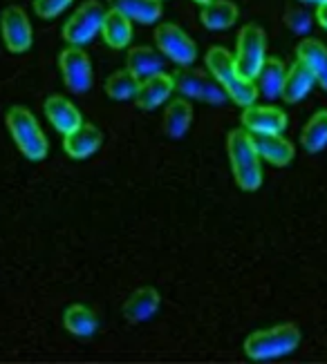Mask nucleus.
<instances>
[{
  "label": "nucleus",
  "instance_id": "nucleus-2",
  "mask_svg": "<svg viewBox=\"0 0 327 364\" xmlns=\"http://www.w3.org/2000/svg\"><path fill=\"white\" fill-rule=\"evenodd\" d=\"M207 70L215 76V81L224 87L231 101L246 107L256 103L258 99V87L251 78L242 76V72L236 65V58L224 47H211L207 52Z\"/></svg>",
  "mask_w": 327,
  "mask_h": 364
},
{
  "label": "nucleus",
  "instance_id": "nucleus-6",
  "mask_svg": "<svg viewBox=\"0 0 327 364\" xmlns=\"http://www.w3.org/2000/svg\"><path fill=\"white\" fill-rule=\"evenodd\" d=\"M236 65L242 72V76L256 81V76L267 60V34L256 23H246L238 34V47H236Z\"/></svg>",
  "mask_w": 327,
  "mask_h": 364
},
{
  "label": "nucleus",
  "instance_id": "nucleus-23",
  "mask_svg": "<svg viewBox=\"0 0 327 364\" xmlns=\"http://www.w3.org/2000/svg\"><path fill=\"white\" fill-rule=\"evenodd\" d=\"M240 9L231 0H211V3L202 5L199 18L209 29H229L233 23L238 21Z\"/></svg>",
  "mask_w": 327,
  "mask_h": 364
},
{
  "label": "nucleus",
  "instance_id": "nucleus-7",
  "mask_svg": "<svg viewBox=\"0 0 327 364\" xmlns=\"http://www.w3.org/2000/svg\"><path fill=\"white\" fill-rule=\"evenodd\" d=\"M103 16L105 9L99 0H85L83 5L76 7L63 25V38L68 41V45L83 47L85 43H90L101 31Z\"/></svg>",
  "mask_w": 327,
  "mask_h": 364
},
{
  "label": "nucleus",
  "instance_id": "nucleus-19",
  "mask_svg": "<svg viewBox=\"0 0 327 364\" xmlns=\"http://www.w3.org/2000/svg\"><path fill=\"white\" fill-rule=\"evenodd\" d=\"M193 123V105L186 97L170 99L164 109V132L170 139H180L189 132Z\"/></svg>",
  "mask_w": 327,
  "mask_h": 364
},
{
  "label": "nucleus",
  "instance_id": "nucleus-22",
  "mask_svg": "<svg viewBox=\"0 0 327 364\" xmlns=\"http://www.w3.org/2000/svg\"><path fill=\"white\" fill-rule=\"evenodd\" d=\"M296 58L307 63V68L316 76V83H321V87L327 92V47L316 38H305L299 43Z\"/></svg>",
  "mask_w": 327,
  "mask_h": 364
},
{
  "label": "nucleus",
  "instance_id": "nucleus-25",
  "mask_svg": "<svg viewBox=\"0 0 327 364\" xmlns=\"http://www.w3.org/2000/svg\"><path fill=\"white\" fill-rule=\"evenodd\" d=\"M110 7L144 25L157 23L162 16V0H110Z\"/></svg>",
  "mask_w": 327,
  "mask_h": 364
},
{
  "label": "nucleus",
  "instance_id": "nucleus-8",
  "mask_svg": "<svg viewBox=\"0 0 327 364\" xmlns=\"http://www.w3.org/2000/svg\"><path fill=\"white\" fill-rule=\"evenodd\" d=\"M155 43H157V50L180 68L193 65L197 58L195 41L175 23H160L155 27Z\"/></svg>",
  "mask_w": 327,
  "mask_h": 364
},
{
  "label": "nucleus",
  "instance_id": "nucleus-24",
  "mask_svg": "<svg viewBox=\"0 0 327 364\" xmlns=\"http://www.w3.org/2000/svg\"><path fill=\"white\" fill-rule=\"evenodd\" d=\"M63 324L72 336L90 338L97 333L99 318H97V313L88 309L85 304H70L63 313Z\"/></svg>",
  "mask_w": 327,
  "mask_h": 364
},
{
  "label": "nucleus",
  "instance_id": "nucleus-5",
  "mask_svg": "<svg viewBox=\"0 0 327 364\" xmlns=\"http://www.w3.org/2000/svg\"><path fill=\"white\" fill-rule=\"evenodd\" d=\"M170 76H173L175 92H180V97L197 99L209 105H224L229 101V94L215 81V76L211 72L193 70L191 65H186L175 70Z\"/></svg>",
  "mask_w": 327,
  "mask_h": 364
},
{
  "label": "nucleus",
  "instance_id": "nucleus-13",
  "mask_svg": "<svg viewBox=\"0 0 327 364\" xmlns=\"http://www.w3.org/2000/svg\"><path fill=\"white\" fill-rule=\"evenodd\" d=\"M173 92H175L173 76L160 72V74H152V76L139 81L135 103L139 109H155V107H160L164 101H168Z\"/></svg>",
  "mask_w": 327,
  "mask_h": 364
},
{
  "label": "nucleus",
  "instance_id": "nucleus-15",
  "mask_svg": "<svg viewBox=\"0 0 327 364\" xmlns=\"http://www.w3.org/2000/svg\"><path fill=\"white\" fill-rule=\"evenodd\" d=\"M43 107H45V117H48V121L61 134H68L83 123L76 105L68 97H61V94H52V97L45 99Z\"/></svg>",
  "mask_w": 327,
  "mask_h": 364
},
{
  "label": "nucleus",
  "instance_id": "nucleus-16",
  "mask_svg": "<svg viewBox=\"0 0 327 364\" xmlns=\"http://www.w3.org/2000/svg\"><path fill=\"white\" fill-rule=\"evenodd\" d=\"M316 85V76L307 68V63L296 58L291 63V68L287 70V76H285V85H283V97L287 103H299L303 101L307 94L314 90Z\"/></svg>",
  "mask_w": 327,
  "mask_h": 364
},
{
  "label": "nucleus",
  "instance_id": "nucleus-3",
  "mask_svg": "<svg viewBox=\"0 0 327 364\" xmlns=\"http://www.w3.org/2000/svg\"><path fill=\"white\" fill-rule=\"evenodd\" d=\"M301 340H303L301 328L291 322H283V324L249 333L244 340V353L249 360H256V362L276 360L299 349Z\"/></svg>",
  "mask_w": 327,
  "mask_h": 364
},
{
  "label": "nucleus",
  "instance_id": "nucleus-28",
  "mask_svg": "<svg viewBox=\"0 0 327 364\" xmlns=\"http://www.w3.org/2000/svg\"><path fill=\"white\" fill-rule=\"evenodd\" d=\"M285 25L291 31H296V34H307L311 25H314V21H311V14L307 9H303L299 5H291L285 11Z\"/></svg>",
  "mask_w": 327,
  "mask_h": 364
},
{
  "label": "nucleus",
  "instance_id": "nucleus-10",
  "mask_svg": "<svg viewBox=\"0 0 327 364\" xmlns=\"http://www.w3.org/2000/svg\"><path fill=\"white\" fill-rule=\"evenodd\" d=\"M58 68L63 74L66 85L76 92L83 94L92 85V60L83 52V47L79 45H68L63 52L58 54Z\"/></svg>",
  "mask_w": 327,
  "mask_h": 364
},
{
  "label": "nucleus",
  "instance_id": "nucleus-21",
  "mask_svg": "<svg viewBox=\"0 0 327 364\" xmlns=\"http://www.w3.org/2000/svg\"><path fill=\"white\" fill-rule=\"evenodd\" d=\"M101 36L108 45L115 47V50H123V47H128V43L133 38V21L126 14H121L110 7L103 16Z\"/></svg>",
  "mask_w": 327,
  "mask_h": 364
},
{
  "label": "nucleus",
  "instance_id": "nucleus-20",
  "mask_svg": "<svg viewBox=\"0 0 327 364\" xmlns=\"http://www.w3.org/2000/svg\"><path fill=\"white\" fill-rule=\"evenodd\" d=\"M285 76H287V68L280 58H267L262 63V68L256 76V87L262 94L264 99H278L283 94V85H285Z\"/></svg>",
  "mask_w": 327,
  "mask_h": 364
},
{
  "label": "nucleus",
  "instance_id": "nucleus-14",
  "mask_svg": "<svg viewBox=\"0 0 327 364\" xmlns=\"http://www.w3.org/2000/svg\"><path fill=\"white\" fill-rule=\"evenodd\" d=\"M160 304H162L160 291L152 287H142V289L133 291L130 297L123 302L121 315H123V320L139 324V322L150 320L152 315L160 311Z\"/></svg>",
  "mask_w": 327,
  "mask_h": 364
},
{
  "label": "nucleus",
  "instance_id": "nucleus-29",
  "mask_svg": "<svg viewBox=\"0 0 327 364\" xmlns=\"http://www.w3.org/2000/svg\"><path fill=\"white\" fill-rule=\"evenodd\" d=\"M74 0H34V11L41 16V18L50 21L56 18L58 14H63Z\"/></svg>",
  "mask_w": 327,
  "mask_h": 364
},
{
  "label": "nucleus",
  "instance_id": "nucleus-26",
  "mask_svg": "<svg viewBox=\"0 0 327 364\" xmlns=\"http://www.w3.org/2000/svg\"><path fill=\"white\" fill-rule=\"evenodd\" d=\"M301 144L309 154H316L327 148V109H318L309 117L301 130Z\"/></svg>",
  "mask_w": 327,
  "mask_h": 364
},
{
  "label": "nucleus",
  "instance_id": "nucleus-32",
  "mask_svg": "<svg viewBox=\"0 0 327 364\" xmlns=\"http://www.w3.org/2000/svg\"><path fill=\"white\" fill-rule=\"evenodd\" d=\"M197 5H207V3H211V0H195Z\"/></svg>",
  "mask_w": 327,
  "mask_h": 364
},
{
  "label": "nucleus",
  "instance_id": "nucleus-31",
  "mask_svg": "<svg viewBox=\"0 0 327 364\" xmlns=\"http://www.w3.org/2000/svg\"><path fill=\"white\" fill-rule=\"evenodd\" d=\"M301 3H314V5H323L327 0H301Z\"/></svg>",
  "mask_w": 327,
  "mask_h": 364
},
{
  "label": "nucleus",
  "instance_id": "nucleus-4",
  "mask_svg": "<svg viewBox=\"0 0 327 364\" xmlns=\"http://www.w3.org/2000/svg\"><path fill=\"white\" fill-rule=\"evenodd\" d=\"M7 130L14 139L16 148L27 156L29 161H43L50 152L48 136L41 130L36 117L23 105H11L7 109Z\"/></svg>",
  "mask_w": 327,
  "mask_h": 364
},
{
  "label": "nucleus",
  "instance_id": "nucleus-11",
  "mask_svg": "<svg viewBox=\"0 0 327 364\" xmlns=\"http://www.w3.org/2000/svg\"><path fill=\"white\" fill-rule=\"evenodd\" d=\"M242 128L251 134H283L287 128V114L271 105H246L242 109Z\"/></svg>",
  "mask_w": 327,
  "mask_h": 364
},
{
  "label": "nucleus",
  "instance_id": "nucleus-18",
  "mask_svg": "<svg viewBox=\"0 0 327 364\" xmlns=\"http://www.w3.org/2000/svg\"><path fill=\"white\" fill-rule=\"evenodd\" d=\"M126 68L142 81V78H148L152 74L164 72V54L155 47H130L126 54Z\"/></svg>",
  "mask_w": 327,
  "mask_h": 364
},
{
  "label": "nucleus",
  "instance_id": "nucleus-30",
  "mask_svg": "<svg viewBox=\"0 0 327 364\" xmlns=\"http://www.w3.org/2000/svg\"><path fill=\"white\" fill-rule=\"evenodd\" d=\"M316 21L323 29H327V3L316 5Z\"/></svg>",
  "mask_w": 327,
  "mask_h": 364
},
{
  "label": "nucleus",
  "instance_id": "nucleus-12",
  "mask_svg": "<svg viewBox=\"0 0 327 364\" xmlns=\"http://www.w3.org/2000/svg\"><path fill=\"white\" fill-rule=\"evenodd\" d=\"M103 144V134L95 123L83 121L79 128L63 134V150L72 159H88Z\"/></svg>",
  "mask_w": 327,
  "mask_h": 364
},
{
  "label": "nucleus",
  "instance_id": "nucleus-9",
  "mask_svg": "<svg viewBox=\"0 0 327 364\" xmlns=\"http://www.w3.org/2000/svg\"><path fill=\"white\" fill-rule=\"evenodd\" d=\"M0 34H3L5 47L11 54H23L32 47V23H29L27 14L19 5H9L0 14Z\"/></svg>",
  "mask_w": 327,
  "mask_h": 364
},
{
  "label": "nucleus",
  "instance_id": "nucleus-1",
  "mask_svg": "<svg viewBox=\"0 0 327 364\" xmlns=\"http://www.w3.org/2000/svg\"><path fill=\"white\" fill-rule=\"evenodd\" d=\"M227 152H229V164L236 183L244 193L258 190L262 186V164L254 144V134L244 128L231 130L227 136Z\"/></svg>",
  "mask_w": 327,
  "mask_h": 364
},
{
  "label": "nucleus",
  "instance_id": "nucleus-27",
  "mask_svg": "<svg viewBox=\"0 0 327 364\" xmlns=\"http://www.w3.org/2000/svg\"><path fill=\"white\" fill-rule=\"evenodd\" d=\"M103 90L108 97L115 101H128V99H135V94L139 90V78L128 68L117 70L105 78Z\"/></svg>",
  "mask_w": 327,
  "mask_h": 364
},
{
  "label": "nucleus",
  "instance_id": "nucleus-17",
  "mask_svg": "<svg viewBox=\"0 0 327 364\" xmlns=\"http://www.w3.org/2000/svg\"><path fill=\"white\" fill-rule=\"evenodd\" d=\"M254 144L260 159L269 161L271 166L285 168L294 161V144L283 134H254Z\"/></svg>",
  "mask_w": 327,
  "mask_h": 364
}]
</instances>
